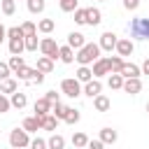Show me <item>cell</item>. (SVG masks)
Here are the masks:
<instances>
[{
  "mask_svg": "<svg viewBox=\"0 0 149 149\" xmlns=\"http://www.w3.org/2000/svg\"><path fill=\"white\" fill-rule=\"evenodd\" d=\"M51 114H54L58 121H63V119H65V114H68V105H63L61 100H58V102H54V105H51Z\"/></svg>",
  "mask_w": 149,
  "mask_h": 149,
  "instance_id": "cell-27",
  "label": "cell"
},
{
  "mask_svg": "<svg viewBox=\"0 0 149 149\" xmlns=\"http://www.w3.org/2000/svg\"><path fill=\"white\" fill-rule=\"evenodd\" d=\"M7 65H9V70H12V72H16L19 68H23V65H26V61H23V56H9Z\"/></svg>",
  "mask_w": 149,
  "mask_h": 149,
  "instance_id": "cell-35",
  "label": "cell"
},
{
  "mask_svg": "<svg viewBox=\"0 0 149 149\" xmlns=\"http://www.w3.org/2000/svg\"><path fill=\"white\" fill-rule=\"evenodd\" d=\"M26 5H28V12H30V14H42L44 7H47L44 0H26Z\"/></svg>",
  "mask_w": 149,
  "mask_h": 149,
  "instance_id": "cell-28",
  "label": "cell"
},
{
  "mask_svg": "<svg viewBox=\"0 0 149 149\" xmlns=\"http://www.w3.org/2000/svg\"><path fill=\"white\" fill-rule=\"evenodd\" d=\"M93 107H95V112H107V109L112 107V102H109V98H107V95L98 93V95L93 98Z\"/></svg>",
  "mask_w": 149,
  "mask_h": 149,
  "instance_id": "cell-17",
  "label": "cell"
},
{
  "mask_svg": "<svg viewBox=\"0 0 149 149\" xmlns=\"http://www.w3.org/2000/svg\"><path fill=\"white\" fill-rule=\"evenodd\" d=\"M116 137H119V135H116L114 128H102V130H100V140H102V144H114Z\"/></svg>",
  "mask_w": 149,
  "mask_h": 149,
  "instance_id": "cell-24",
  "label": "cell"
},
{
  "mask_svg": "<svg viewBox=\"0 0 149 149\" xmlns=\"http://www.w3.org/2000/svg\"><path fill=\"white\" fill-rule=\"evenodd\" d=\"M84 44H86V37H84L81 33H74V30H72V33L68 35V47H72V49H81Z\"/></svg>",
  "mask_w": 149,
  "mask_h": 149,
  "instance_id": "cell-15",
  "label": "cell"
},
{
  "mask_svg": "<svg viewBox=\"0 0 149 149\" xmlns=\"http://www.w3.org/2000/svg\"><path fill=\"white\" fill-rule=\"evenodd\" d=\"M100 58V47L95 44V42H86L81 49H77V54H74V61L79 63V65H91L93 61H98Z\"/></svg>",
  "mask_w": 149,
  "mask_h": 149,
  "instance_id": "cell-1",
  "label": "cell"
},
{
  "mask_svg": "<svg viewBox=\"0 0 149 149\" xmlns=\"http://www.w3.org/2000/svg\"><path fill=\"white\" fill-rule=\"evenodd\" d=\"M0 9L5 16H12L16 12V0H0Z\"/></svg>",
  "mask_w": 149,
  "mask_h": 149,
  "instance_id": "cell-34",
  "label": "cell"
},
{
  "mask_svg": "<svg viewBox=\"0 0 149 149\" xmlns=\"http://www.w3.org/2000/svg\"><path fill=\"white\" fill-rule=\"evenodd\" d=\"M9 102H12V107L23 109V107L28 105V95H26V93H21V91H14V93H12V98H9Z\"/></svg>",
  "mask_w": 149,
  "mask_h": 149,
  "instance_id": "cell-16",
  "label": "cell"
},
{
  "mask_svg": "<svg viewBox=\"0 0 149 149\" xmlns=\"http://www.w3.org/2000/svg\"><path fill=\"white\" fill-rule=\"evenodd\" d=\"M84 149H88V147H84Z\"/></svg>",
  "mask_w": 149,
  "mask_h": 149,
  "instance_id": "cell-51",
  "label": "cell"
},
{
  "mask_svg": "<svg viewBox=\"0 0 149 149\" xmlns=\"http://www.w3.org/2000/svg\"><path fill=\"white\" fill-rule=\"evenodd\" d=\"M116 33H112V30H107V33H102L100 35V42H98V47H100V51H112L114 47H116Z\"/></svg>",
  "mask_w": 149,
  "mask_h": 149,
  "instance_id": "cell-6",
  "label": "cell"
},
{
  "mask_svg": "<svg viewBox=\"0 0 149 149\" xmlns=\"http://www.w3.org/2000/svg\"><path fill=\"white\" fill-rule=\"evenodd\" d=\"M142 74H149V58H144V63H142Z\"/></svg>",
  "mask_w": 149,
  "mask_h": 149,
  "instance_id": "cell-47",
  "label": "cell"
},
{
  "mask_svg": "<svg viewBox=\"0 0 149 149\" xmlns=\"http://www.w3.org/2000/svg\"><path fill=\"white\" fill-rule=\"evenodd\" d=\"M54 28H56V21H54V19H42V21L37 23V30L44 33V35H49Z\"/></svg>",
  "mask_w": 149,
  "mask_h": 149,
  "instance_id": "cell-30",
  "label": "cell"
},
{
  "mask_svg": "<svg viewBox=\"0 0 149 149\" xmlns=\"http://www.w3.org/2000/svg\"><path fill=\"white\" fill-rule=\"evenodd\" d=\"M100 2H105V0H100Z\"/></svg>",
  "mask_w": 149,
  "mask_h": 149,
  "instance_id": "cell-52",
  "label": "cell"
},
{
  "mask_svg": "<svg viewBox=\"0 0 149 149\" xmlns=\"http://www.w3.org/2000/svg\"><path fill=\"white\" fill-rule=\"evenodd\" d=\"M100 21H102V12L98 7H88L86 9V23L88 26H100Z\"/></svg>",
  "mask_w": 149,
  "mask_h": 149,
  "instance_id": "cell-14",
  "label": "cell"
},
{
  "mask_svg": "<svg viewBox=\"0 0 149 149\" xmlns=\"http://www.w3.org/2000/svg\"><path fill=\"white\" fill-rule=\"evenodd\" d=\"M123 79H128V77H140L142 74V70H140V65H135V63H126L123 61V65H121V72H119Z\"/></svg>",
  "mask_w": 149,
  "mask_h": 149,
  "instance_id": "cell-11",
  "label": "cell"
},
{
  "mask_svg": "<svg viewBox=\"0 0 149 149\" xmlns=\"http://www.w3.org/2000/svg\"><path fill=\"white\" fill-rule=\"evenodd\" d=\"M47 149H65V137L54 133L49 140H47Z\"/></svg>",
  "mask_w": 149,
  "mask_h": 149,
  "instance_id": "cell-22",
  "label": "cell"
},
{
  "mask_svg": "<svg viewBox=\"0 0 149 149\" xmlns=\"http://www.w3.org/2000/svg\"><path fill=\"white\" fill-rule=\"evenodd\" d=\"M58 58H61L63 63H68V65L74 63V49L68 47V44H65V47H58Z\"/></svg>",
  "mask_w": 149,
  "mask_h": 149,
  "instance_id": "cell-19",
  "label": "cell"
},
{
  "mask_svg": "<svg viewBox=\"0 0 149 149\" xmlns=\"http://www.w3.org/2000/svg\"><path fill=\"white\" fill-rule=\"evenodd\" d=\"M37 72H40L37 68H28V65H23V68H19V70H16L14 74H16V77H19L21 81H33Z\"/></svg>",
  "mask_w": 149,
  "mask_h": 149,
  "instance_id": "cell-13",
  "label": "cell"
},
{
  "mask_svg": "<svg viewBox=\"0 0 149 149\" xmlns=\"http://www.w3.org/2000/svg\"><path fill=\"white\" fill-rule=\"evenodd\" d=\"M77 5H79V0H58L61 12H74V9H77Z\"/></svg>",
  "mask_w": 149,
  "mask_h": 149,
  "instance_id": "cell-37",
  "label": "cell"
},
{
  "mask_svg": "<svg viewBox=\"0 0 149 149\" xmlns=\"http://www.w3.org/2000/svg\"><path fill=\"white\" fill-rule=\"evenodd\" d=\"M30 149H47V140H42V137H35V140H30V144H28Z\"/></svg>",
  "mask_w": 149,
  "mask_h": 149,
  "instance_id": "cell-42",
  "label": "cell"
},
{
  "mask_svg": "<svg viewBox=\"0 0 149 149\" xmlns=\"http://www.w3.org/2000/svg\"><path fill=\"white\" fill-rule=\"evenodd\" d=\"M21 128H23L26 133H37V130H40V119H37V116H26L23 123H21Z\"/></svg>",
  "mask_w": 149,
  "mask_h": 149,
  "instance_id": "cell-21",
  "label": "cell"
},
{
  "mask_svg": "<svg viewBox=\"0 0 149 149\" xmlns=\"http://www.w3.org/2000/svg\"><path fill=\"white\" fill-rule=\"evenodd\" d=\"M7 37H9V40H19V37H23L21 26H12V28H7Z\"/></svg>",
  "mask_w": 149,
  "mask_h": 149,
  "instance_id": "cell-40",
  "label": "cell"
},
{
  "mask_svg": "<svg viewBox=\"0 0 149 149\" xmlns=\"http://www.w3.org/2000/svg\"><path fill=\"white\" fill-rule=\"evenodd\" d=\"M107 86H109V88H114V91H119V88L123 86V77H121L119 72H109V79H107Z\"/></svg>",
  "mask_w": 149,
  "mask_h": 149,
  "instance_id": "cell-29",
  "label": "cell"
},
{
  "mask_svg": "<svg viewBox=\"0 0 149 149\" xmlns=\"http://www.w3.org/2000/svg\"><path fill=\"white\" fill-rule=\"evenodd\" d=\"M116 54L123 58V56H130L133 51H135V44H133V40H128V37H121V40H116Z\"/></svg>",
  "mask_w": 149,
  "mask_h": 149,
  "instance_id": "cell-7",
  "label": "cell"
},
{
  "mask_svg": "<svg viewBox=\"0 0 149 149\" xmlns=\"http://www.w3.org/2000/svg\"><path fill=\"white\" fill-rule=\"evenodd\" d=\"M74 23L86 26V9H84V7H77V9H74Z\"/></svg>",
  "mask_w": 149,
  "mask_h": 149,
  "instance_id": "cell-38",
  "label": "cell"
},
{
  "mask_svg": "<svg viewBox=\"0 0 149 149\" xmlns=\"http://www.w3.org/2000/svg\"><path fill=\"white\" fill-rule=\"evenodd\" d=\"M121 65H123V58H121V56H109V58H107L109 72H121Z\"/></svg>",
  "mask_w": 149,
  "mask_h": 149,
  "instance_id": "cell-31",
  "label": "cell"
},
{
  "mask_svg": "<svg viewBox=\"0 0 149 149\" xmlns=\"http://www.w3.org/2000/svg\"><path fill=\"white\" fill-rule=\"evenodd\" d=\"M61 91H63V95H68V98H79V95H81V81H77L74 77H65V79L61 81Z\"/></svg>",
  "mask_w": 149,
  "mask_h": 149,
  "instance_id": "cell-3",
  "label": "cell"
},
{
  "mask_svg": "<svg viewBox=\"0 0 149 149\" xmlns=\"http://www.w3.org/2000/svg\"><path fill=\"white\" fill-rule=\"evenodd\" d=\"M123 7H126L128 12H135V9L140 7V0H123Z\"/></svg>",
  "mask_w": 149,
  "mask_h": 149,
  "instance_id": "cell-44",
  "label": "cell"
},
{
  "mask_svg": "<svg viewBox=\"0 0 149 149\" xmlns=\"http://www.w3.org/2000/svg\"><path fill=\"white\" fill-rule=\"evenodd\" d=\"M74 79H77V81H81V84H86L88 79H93L91 68H88V65H79V70H77V74H74Z\"/></svg>",
  "mask_w": 149,
  "mask_h": 149,
  "instance_id": "cell-23",
  "label": "cell"
},
{
  "mask_svg": "<svg viewBox=\"0 0 149 149\" xmlns=\"http://www.w3.org/2000/svg\"><path fill=\"white\" fill-rule=\"evenodd\" d=\"M14 91H19L16 88V79H2L0 81V93H14Z\"/></svg>",
  "mask_w": 149,
  "mask_h": 149,
  "instance_id": "cell-32",
  "label": "cell"
},
{
  "mask_svg": "<svg viewBox=\"0 0 149 149\" xmlns=\"http://www.w3.org/2000/svg\"><path fill=\"white\" fill-rule=\"evenodd\" d=\"M44 98H47V100H49V102H51V105H54V102H58V100H61V98H58V93H56V91H47V95H44Z\"/></svg>",
  "mask_w": 149,
  "mask_h": 149,
  "instance_id": "cell-46",
  "label": "cell"
},
{
  "mask_svg": "<svg viewBox=\"0 0 149 149\" xmlns=\"http://www.w3.org/2000/svg\"><path fill=\"white\" fill-rule=\"evenodd\" d=\"M21 30H23V37H26V35H35V33H37V26H35L33 21H23V23H21Z\"/></svg>",
  "mask_w": 149,
  "mask_h": 149,
  "instance_id": "cell-39",
  "label": "cell"
},
{
  "mask_svg": "<svg viewBox=\"0 0 149 149\" xmlns=\"http://www.w3.org/2000/svg\"><path fill=\"white\" fill-rule=\"evenodd\" d=\"M40 119V128L42 130H56L58 128V119L49 112V114H44V116H37Z\"/></svg>",
  "mask_w": 149,
  "mask_h": 149,
  "instance_id": "cell-12",
  "label": "cell"
},
{
  "mask_svg": "<svg viewBox=\"0 0 149 149\" xmlns=\"http://www.w3.org/2000/svg\"><path fill=\"white\" fill-rule=\"evenodd\" d=\"M9 74H12V70H9V65L0 61V81H2V79H7Z\"/></svg>",
  "mask_w": 149,
  "mask_h": 149,
  "instance_id": "cell-43",
  "label": "cell"
},
{
  "mask_svg": "<svg viewBox=\"0 0 149 149\" xmlns=\"http://www.w3.org/2000/svg\"><path fill=\"white\" fill-rule=\"evenodd\" d=\"M126 93H130V95H137L140 91H142V79L140 77H128V79H123V86H121Z\"/></svg>",
  "mask_w": 149,
  "mask_h": 149,
  "instance_id": "cell-8",
  "label": "cell"
},
{
  "mask_svg": "<svg viewBox=\"0 0 149 149\" xmlns=\"http://www.w3.org/2000/svg\"><path fill=\"white\" fill-rule=\"evenodd\" d=\"M5 37H7V28H5V26H2V23H0V42H2V40H5Z\"/></svg>",
  "mask_w": 149,
  "mask_h": 149,
  "instance_id": "cell-49",
  "label": "cell"
},
{
  "mask_svg": "<svg viewBox=\"0 0 149 149\" xmlns=\"http://www.w3.org/2000/svg\"><path fill=\"white\" fill-rule=\"evenodd\" d=\"M37 70H40L42 74L54 72V61H51L49 56H40V58H37Z\"/></svg>",
  "mask_w": 149,
  "mask_h": 149,
  "instance_id": "cell-20",
  "label": "cell"
},
{
  "mask_svg": "<svg viewBox=\"0 0 149 149\" xmlns=\"http://www.w3.org/2000/svg\"><path fill=\"white\" fill-rule=\"evenodd\" d=\"M88 149H105V144H102V140L98 137V140H88V144H86Z\"/></svg>",
  "mask_w": 149,
  "mask_h": 149,
  "instance_id": "cell-45",
  "label": "cell"
},
{
  "mask_svg": "<svg viewBox=\"0 0 149 149\" xmlns=\"http://www.w3.org/2000/svg\"><path fill=\"white\" fill-rule=\"evenodd\" d=\"M9 107H12V102H9V98H7L5 93H0V114H5V112H9Z\"/></svg>",
  "mask_w": 149,
  "mask_h": 149,
  "instance_id": "cell-41",
  "label": "cell"
},
{
  "mask_svg": "<svg viewBox=\"0 0 149 149\" xmlns=\"http://www.w3.org/2000/svg\"><path fill=\"white\" fill-rule=\"evenodd\" d=\"M23 47H26V51H37V49H40L37 33H35V35H26V37H23Z\"/></svg>",
  "mask_w": 149,
  "mask_h": 149,
  "instance_id": "cell-25",
  "label": "cell"
},
{
  "mask_svg": "<svg viewBox=\"0 0 149 149\" xmlns=\"http://www.w3.org/2000/svg\"><path fill=\"white\" fill-rule=\"evenodd\" d=\"M26 51V47H23V37H19V40H9V54L12 56H21Z\"/></svg>",
  "mask_w": 149,
  "mask_h": 149,
  "instance_id": "cell-26",
  "label": "cell"
},
{
  "mask_svg": "<svg viewBox=\"0 0 149 149\" xmlns=\"http://www.w3.org/2000/svg\"><path fill=\"white\" fill-rule=\"evenodd\" d=\"M33 81H35V84H42V81H44V74H42V72H37V74H35V79H33Z\"/></svg>",
  "mask_w": 149,
  "mask_h": 149,
  "instance_id": "cell-48",
  "label": "cell"
},
{
  "mask_svg": "<svg viewBox=\"0 0 149 149\" xmlns=\"http://www.w3.org/2000/svg\"><path fill=\"white\" fill-rule=\"evenodd\" d=\"M40 51H42V56H49L51 61H56L58 58V44H56V40H51V37L40 40Z\"/></svg>",
  "mask_w": 149,
  "mask_h": 149,
  "instance_id": "cell-5",
  "label": "cell"
},
{
  "mask_svg": "<svg viewBox=\"0 0 149 149\" xmlns=\"http://www.w3.org/2000/svg\"><path fill=\"white\" fill-rule=\"evenodd\" d=\"M9 144H12V149H26L30 144V137L23 128H14L9 133Z\"/></svg>",
  "mask_w": 149,
  "mask_h": 149,
  "instance_id": "cell-4",
  "label": "cell"
},
{
  "mask_svg": "<svg viewBox=\"0 0 149 149\" xmlns=\"http://www.w3.org/2000/svg\"><path fill=\"white\" fill-rule=\"evenodd\" d=\"M79 119H81V114H79V109H72V107H68V114H65V119H63V121L72 126V123H77Z\"/></svg>",
  "mask_w": 149,
  "mask_h": 149,
  "instance_id": "cell-36",
  "label": "cell"
},
{
  "mask_svg": "<svg viewBox=\"0 0 149 149\" xmlns=\"http://www.w3.org/2000/svg\"><path fill=\"white\" fill-rule=\"evenodd\" d=\"M100 91H102V84H100V79H95V77H93V79H88V81L84 84V88H81V93H84V95H88V98H95Z\"/></svg>",
  "mask_w": 149,
  "mask_h": 149,
  "instance_id": "cell-10",
  "label": "cell"
},
{
  "mask_svg": "<svg viewBox=\"0 0 149 149\" xmlns=\"http://www.w3.org/2000/svg\"><path fill=\"white\" fill-rule=\"evenodd\" d=\"M86 144H88V135H86V133H74V135H72V147L84 149Z\"/></svg>",
  "mask_w": 149,
  "mask_h": 149,
  "instance_id": "cell-33",
  "label": "cell"
},
{
  "mask_svg": "<svg viewBox=\"0 0 149 149\" xmlns=\"http://www.w3.org/2000/svg\"><path fill=\"white\" fill-rule=\"evenodd\" d=\"M147 112H149V102H147Z\"/></svg>",
  "mask_w": 149,
  "mask_h": 149,
  "instance_id": "cell-50",
  "label": "cell"
},
{
  "mask_svg": "<svg viewBox=\"0 0 149 149\" xmlns=\"http://www.w3.org/2000/svg\"><path fill=\"white\" fill-rule=\"evenodd\" d=\"M49 112H51V102L47 98H37L35 100V116H44Z\"/></svg>",
  "mask_w": 149,
  "mask_h": 149,
  "instance_id": "cell-18",
  "label": "cell"
},
{
  "mask_svg": "<svg viewBox=\"0 0 149 149\" xmlns=\"http://www.w3.org/2000/svg\"><path fill=\"white\" fill-rule=\"evenodd\" d=\"M128 30L137 40H149V19H142V16L140 19H133L128 23Z\"/></svg>",
  "mask_w": 149,
  "mask_h": 149,
  "instance_id": "cell-2",
  "label": "cell"
},
{
  "mask_svg": "<svg viewBox=\"0 0 149 149\" xmlns=\"http://www.w3.org/2000/svg\"><path fill=\"white\" fill-rule=\"evenodd\" d=\"M91 72H93V77H95V79H100V77L109 74V68H107V58H105V56H100L98 61H93V68H91Z\"/></svg>",
  "mask_w": 149,
  "mask_h": 149,
  "instance_id": "cell-9",
  "label": "cell"
}]
</instances>
